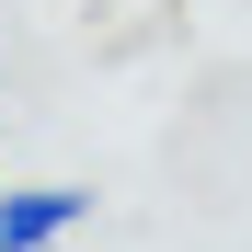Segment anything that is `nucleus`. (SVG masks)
<instances>
[{"mask_svg":"<svg viewBox=\"0 0 252 252\" xmlns=\"http://www.w3.org/2000/svg\"><path fill=\"white\" fill-rule=\"evenodd\" d=\"M80 218H92L80 184H23V195H0V252H46V241H69Z\"/></svg>","mask_w":252,"mask_h":252,"instance_id":"1","label":"nucleus"}]
</instances>
